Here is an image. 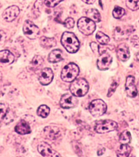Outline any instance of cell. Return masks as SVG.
<instances>
[{
	"label": "cell",
	"mask_w": 139,
	"mask_h": 157,
	"mask_svg": "<svg viewBox=\"0 0 139 157\" xmlns=\"http://www.w3.org/2000/svg\"><path fill=\"white\" fill-rule=\"evenodd\" d=\"M79 73L78 66L74 63H70L64 67L61 73V78L64 81L71 82L76 79Z\"/></svg>",
	"instance_id": "obj_3"
},
{
	"label": "cell",
	"mask_w": 139,
	"mask_h": 157,
	"mask_svg": "<svg viewBox=\"0 0 139 157\" xmlns=\"http://www.w3.org/2000/svg\"><path fill=\"white\" fill-rule=\"evenodd\" d=\"M38 151L43 157H60L58 152L52 148L50 145L45 142H42L38 146Z\"/></svg>",
	"instance_id": "obj_9"
},
{
	"label": "cell",
	"mask_w": 139,
	"mask_h": 157,
	"mask_svg": "<svg viewBox=\"0 0 139 157\" xmlns=\"http://www.w3.org/2000/svg\"><path fill=\"white\" fill-rule=\"evenodd\" d=\"M78 29L80 32L86 36H90L95 31V23L88 17H82L78 20Z\"/></svg>",
	"instance_id": "obj_5"
},
{
	"label": "cell",
	"mask_w": 139,
	"mask_h": 157,
	"mask_svg": "<svg viewBox=\"0 0 139 157\" xmlns=\"http://www.w3.org/2000/svg\"><path fill=\"white\" fill-rule=\"evenodd\" d=\"M126 4L127 8L133 11H135L139 9V0H128Z\"/></svg>",
	"instance_id": "obj_28"
},
{
	"label": "cell",
	"mask_w": 139,
	"mask_h": 157,
	"mask_svg": "<svg viewBox=\"0 0 139 157\" xmlns=\"http://www.w3.org/2000/svg\"><path fill=\"white\" fill-rule=\"evenodd\" d=\"M105 152V148H99L98 150V155H102L104 152Z\"/></svg>",
	"instance_id": "obj_37"
},
{
	"label": "cell",
	"mask_w": 139,
	"mask_h": 157,
	"mask_svg": "<svg viewBox=\"0 0 139 157\" xmlns=\"http://www.w3.org/2000/svg\"><path fill=\"white\" fill-rule=\"evenodd\" d=\"M44 131L47 138L52 141L57 140L61 136V132L57 127L47 126L44 128Z\"/></svg>",
	"instance_id": "obj_16"
},
{
	"label": "cell",
	"mask_w": 139,
	"mask_h": 157,
	"mask_svg": "<svg viewBox=\"0 0 139 157\" xmlns=\"http://www.w3.org/2000/svg\"><path fill=\"white\" fill-rule=\"evenodd\" d=\"M126 92L130 98L135 97L137 94V87L135 85V78L132 75L127 76L126 81Z\"/></svg>",
	"instance_id": "obj_13"
},
{
	"label": "cell",
	"mask_w": 139,
	"mask_h": 157,
	"mask_svg": "<svg viewBox=\"0 0 139 157\" xmlns=\"http://www.w3.org/2000/svg\"><path fill=\"white\" fill-rule=\"evenodd\" d=\"M90 47L91 50L95 54H98L99 53V45L95 42H92L90 43Z\"/></svg>",
	"instance_id": "obj_35"
},
{
	"label": "cell",
	"mask_w": 139,
	"mask_h": 157,
	"mask_svg": "<svg viewBox=\"0 0 139 157\" xmlns=\"http://www.w3.org/2000/svg\"><path fill=\"white\" fill-rule=\"evenodd\" d=\"M131 141V134L129 131L125 130L121 134L119 142L121 144H128Z\"/></svg>",
	"instance_id": "obj_23"
},
{
	"label": "cell",
	"mask_w": 139,
	"mask_h": 157,
	"mask_svg": "<svg viewBox=\"0 0 139 157\" xmlns=\"http://www.w3.org/2000/svg\"><path fill=\"white\" fill-rule=\"evenodd\" d=\"M23 32L24 35L30 39H35L39 36L40 29L31 20H27L23 26Z\"/></svg>",
	"instance_id": "obj_7"
},
{
	"label": "cell",
	"mask_w": 139,
	"mask_h": 157,
	"mask_svg": "<svg viewBox=\"0 0 139 157\" xmlns=\"http://www.w3.org/2000/svg\"><path fill=\"white\" fill-rule=\"evenodd\" d=\"M20 13L19 8L16 6H12L4 10L2 17L6 21L12 22L19 16Z\"/></svg>",
	"instance_id": "obj_12"
},
{
	"label": "cell",
	"mask_w": 139,
	"mask_h": 157,
	"mask_svg": "<svg viewBox=\"0 0 139 157\" xmlns=\"http://www.w3.org/2000/svg\"><path fill=\"white\" fill-rule=\"evenodd\" d=\"M112 61V57L107 52L101 53L100 56L98 58L97 66L98 68L101 71L107 70L109 68Z\"/></svg>",
	"instance_id": "obj_10"
},
{
	"label": "cell",
	"mask_w": 139,
	"mask_h": 157,
	"mask_svg": "<svg viewBox=\"0 0 139 157\" xmlns=\"http://www.w3.org/2000/svg\"><path fill=\"white\" fill-rule=\"evenodd\" d=\"M86 14L87 17L90 19L93 20V21L96 22H100L101 15L97 10L91 8L87 10L86 13Z\"/></svg>",
	"instance_id": "obj_22"
},
{
	"label": "cell",
	"mask_w": 139,
	"mask_h": 157,
	"mask_svg": "<svg viewBox=\"0 0 139 157\" xmlns=\"http://www.w3.org/2000/svg\"><path fill=\"white\" fill-rule=\"evenodd\" d=\"M132 150V147L128 144H121L117 149L116 154L118 157H128Z\"/></svg>",
	"instance_id": "obj_21"
},
{
	"label": "cell",
	"mask_w": 139,
	"mask_h": 157,
	"mask_svg": "<svg viewBox=\"0 0 139 157\" xmlns=\"http://www.w3.org/2000/svg\"><path fill=\"white\" fill-rule=\"evenodd\" d=\"M64 0H45V4L48 7L53 8L57 6Z\"/></svg>",
	"instance_id": "obj_32"
},
{
	"label": "cell",
	"mask_w": 139,
	"mask_h": 157,
	"mask_svg": "<svg viewBox=\"0 0 139 157\" xmlns=\"http://www.w3.org/2000/svg\"><path fill=\"white\" fill-rule=\"evenodd\" d=\"M16 132L21 135L28 134L31 132V129L29 124L24 120L20 121L15 127Z\"/></svg>",
	"instance_id": "obj_18"
},
{
	"label": "cell",
	"mask_w": 139,
	"mask_h": 157,
	"mask_svg": "<svg viewBox=\"0 0 139 157\" xmlns=\"http://www.w3.org/2000/svg\"><path fill=\"white\" fill-rule=\"evenodd\" d=\"M40 43L42 47L46 49H50L56 47L57 45L56 40L54 38H49L45 36L40 38Z\"/></svg>",
	"instance_id": "obj_20"
},
{
	"label": "cell",
	"mask_w": 139,
	"mask_h": 157,
	"mask_svg": "<svg viewBox=\"0 0 139 157\" xmlns=\"http://www.w3.org/2000/svg\"><path fill=\"white\" fill-rule=\"evenodd\" d=\"M6 34L2 30H0V44H2L6 39Z\"/></svg>",
	"instance_id": "obj_36"
},
{
	"label": "cell",
	"mask_w": 139,
	"mask_h": 157,
	"mask_svg": "<svg viewBox=\"0 0 139 157\" xmlns=\"http://www.w3.org/2000/svg\"><path fill=\"white\" fill-rule=\"evenodd\" d=\"M54 74L51 69L45 68L42 70L39 74V81L42 85L46 86L51 82Z\"/></svg>",
	"instance_id": "obj_14"
},
{
	"label": "cell",
	"mask_w": 139,
	"mask_h": 157,
	"mask_svg": "<svg viewBox=\"0 0 139 157\" xmlns=\"http://www.w3.org/2000/svg\"><path fill=\"white\" fill-rule=\"evenodd\" d=\"M137 59L139 61V52H137Z\"/></svg>",
	"instance_id": "obj_40"
},
{
	"label": "cell",
	"mask_w": 139,
	"mask_h": 157,
	"mask_svg": "<svg viewBox=\"0 0 139 157\" xmlns=\"http://www.w3.org/2000/svg\"><path fill=\"white\" fill-rule=\"evenodd\" d=\"M64 59L63 52L59 49H55L49 54L48 60L51 63H57Z\"/></svg>",
	"instance_id": "obj_19"
},
{
	"label": "cell",
	"mask_w": 139,
	"mask_h": 157,
	"mask_svg": "<svg viewBox=\"0 0 139 157\" xmlns=\"http://www.w3.org/2000/svg\"><path fill=\"white\" fill-rule=\"evenodd\" d=\"M125 10L123 8L116 6L112 12V15L115 19H120L125 15Z\"/></svg>",
	"instance_id": "obj_27"
},
{
	"label": "cell",
	"mask_w": 139,
	"mask_h": 157,
	"mask_svg": "<svg viewBox=\"0 0 139 157\" xmlns=\"http://www.w3.org/2000/svg\"><path fill=\"white\" fill-rule=\"evenodd\" d=\"M89 110L91 114L96 117L103 115L107 111V106L102 99H95L91 102Z\"/></svg>",
	"instance_id": "obj_6"
},
{
	"label": "cell",
	"mask_w": 139,
	"mask_h": 157,
	"mask_svg": "<svg viewBox=\"0 0 139 157\" xmlns=\"http://www.w3.org/2000/svg\"><path fill=\"white\" fill-rule=\"evenodd\" d=\"M116 52L118 58L122 61H126L130 59V55L129 48L125 43L120 44L117 47Z\"/></svg>",
	"instance_id": "obj_17"
},
{
	"label": "cell",
	"mask_w": 139,
	"mask_h": 157,
	"mask_svg": "<svg viewBox=\"0 0 139 157\" xmlns=\"http://www.w3.org/2000/svg\"><path fill=\"white\" fill-rule=\"evenodd\" d=\"M137 94L139 96V80L137 81Z\"/></svg>",
	"instance_id": "obj_39"
},
{
	"label": "cell",
	"mask_w": 139,
	"mask_h": 157,
	"mask_svg": "<svg viewBox=\"0 0 139 157\" xmlns=\"http://www.w3.org/2000/svg\"><path fill=\"white\" fill-rule=\"evenodd\" d=\"M118 124L115 121L111 120H104L97 121L94 129L98 134H104L116 130Z\"/></svg>",
	"instance_id": "obj_4"
},
{
	"label": "cell",
	"mask_w": 139,
	"mask_h": 157,
	"mask_svg": "<svg viewBox=\"0 0 139 157\" xmlns=\"http://www.w3.org/2000/svg\"><path fill=\"white\" fill-rule=\"evenodd\" d=\"M8 109L7 105L3 103H0V122L7 116Z\"/></svg>",
	"instance_id": "obj_29"
},
{
	"label": "cell",
	"mask_w": 139,
	"mask_h": 157,
	"mask_svg": "<svg viewBox=\"0 0 139 157\" xmlns=\"http://www.w3.org/2000/svg\"><path fill=\"white\" fill-rule=\"evenodd\" d=\"M78 104V99L76 96L66 93L61 97L60 105L64 109H70L75 107Z\"/></svg>",
	"instance_id": "obj_11"
},
{
	"label": "cell",
	"mask_w": 139,
	"mask_h": 157,
	"mask_svg": "<svg viewBox=\"0 0 139 157\" xmlns=\"http://www.w3.org/2000/svg\"><path fill=\"white\" fill-rule=\"evenodd\" d=\"M89 86L85 78H79L71 82L70 90L72 94L78 97H83L88 93Z\"/></svg>",
	"instance_id": "obj_2"
},
{
	"label": "cell",
	"mask_w": 139,
	"mask_h": 157,
	"mask_svg": "<svg viewBox=\"0 0 139 157\" xmlns=\"http://www.w3.org/2000/svg\"><path fill=\"white\" fill-rule=\"evenodd\" d=\"M44 62V59L41 56L35 55L32 59L31 63V66L33 69H36L39 68L42 66V64Z\"/></svg>",
	"instance_id": "obj_26"
},
{
	"label": "cell",
	"mask_w": 139,
	"mask_h": 157,
	"mask_svg": "<svg viewBox=\"0 0 139 157\" xmlns=\"http://www.w3.org/2000/svg\"><path fill=\"white\" fill-rule=\"evenodd\" d=\"M96 38L97 39L98 42L100 43L101 45H106L110 41V38L107 35L100 31L96 33Z\"/></svg>",
	"instance_id": "obj_24"
},
{
	"label": "cell",
	"mask_w": 139,
	"mask_h": 157,
	"mask_svg": "<svg viewBox=\"0 0 139 157\" xmlns=\"http://www.w3.org/2000/svg\"><path fill=\"white\" fill-rule=\"evenodd\" d=\"M14 55L8 50L0 52V67H5L12 64L14 61Z\"/></svg>",
	"instance_id": "obj_15"
},
{
	"label": "cell",
	"mask_w": 139,
	"mask_h": 157,
	"mask_svg": "<svg viewBox=\"0 0 139 157\" xmlns=\"http://www.w3.org/2000/svg\"><path fill=\"white\" fill-rule=\"evenodd\" d=\"M50 112V109L46 105L40 106L37 110V115L42 118H46Z\"/></svg>",
	"instance_id": "obj_25"
},
{
	"label": "cell",
	"mask_w": 139,
	"mask_h": 157,
	"mask_svg": "<svg viewBox=\"0 0 139 157\" xmlns=\"http://www.w3.org/2000/svg\"><path fill=\"white\" fill-rule=\"evenodd\" d=\"M134 31V27L131 26H118L115 29L114 32V39L117 41L127 39Z\"/></svg>",
	"instance_id": "obj_8"
},
{
	"label": "cell",
	"mask_w": 139,
	"mask_h": 157,
	"mask_svg": "<svg viewBox=\"0 0 139 157\" xmlns=\"http://www.w3.org/2000/svg\"><path fill=\"white\" fill-rule=\"evenodd\" d=\"M82 1L86 4L91 5V4H93V3L95 2V0H82Z\"/></svg>",
	"instance_id": "obj_38"
},
{
	"label": "cell",
	"mask_w": 139,
	"mask_h": 157,
	"mask_svg": "<svg viewBox=\"0 0 139 157\" xmlns=\"http://www.w3.org/2000/svg\"><path fill=\"white\" fill-rule=\"evenodd\" d=\"M62 45L69 53L73 54L78 51L80 46V43L78 38L73 33L65 32L61 38Z\"/></svg>",
	"instance_id": "obj_1"
},
{
	"label": "cell",
	"mask_w": 139,
	"mask_h": 157,
	"mask_svg": "<svg viewBox=\"0 0 139 157\" xmlns=\"http://www.w3.org/2000/svg\"><path fill=\"white\" fill-rule=\"evenodd\" d=\"M72 147L76 154H77L78 155H81V154L82 153V149L81 144L78 141H74L72 142Z\"/></svg>",
	"instance_id": "obj_31"
},
{
	"label": "cell",
	"mask_w": 139,
	"mask_h": 157,
	"mask_svg": "<svg viewBox=\"0 0 139 157\" xmlns=\"http://www.w3.org/2000/svg\"><path fill=\"white\" fill-rule=\"evenodd\" d=\"M42 7V1L41 0H37L35 3H34L33 11L35 14H36L37 17V14H40V8Z\"/></svg>",
	"instance_id": "obj_34"
},
{
	"label": "cell",
	"mask_w": 139,
	"mask_h": 157,
	"mask_svg": "<svg viewBox=\"0 0 139 157\" xmlns=\"http://www.w3.org/2000/svg\"><path fill=\"white\" fill-rule=\"evenodd\" d=\"M119 84V80H115L114 81L112 82V83L111 86H110V88L108 90V93L107 96L108 97H110L111 96H112L114 93L115 92V91L116 90L117 86Z\"/></svg>",
	"instance_id": "obj_30"
},
{
	"label": "cell",
	"mask_w": 139,
	"mask_h": 157,
	"mask_svg": "<svg viewBox=\"0 0 139 157\" xmlns=\"http://www.w3.org/2000/svg\"><path fill=\"white\" fill-rule=\"evenodd\" d=\"M63 25L68 29H72L75 26V20L72 17H68L64 21Z\"/></svg>",
	"instance_id": "obj_33"
}]
</instances>
